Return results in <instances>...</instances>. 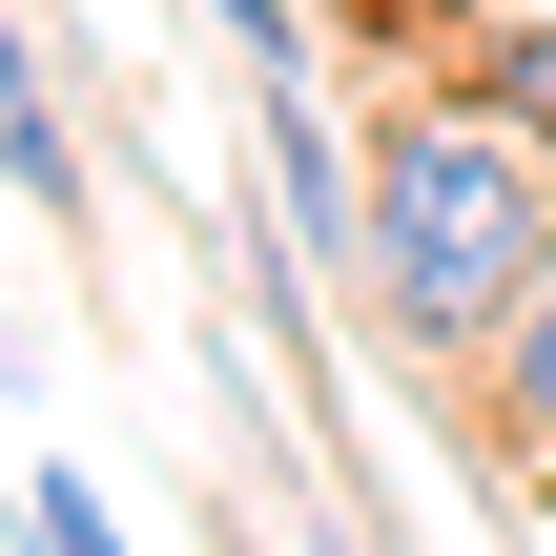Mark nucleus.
<instances>
[{
    "label": "nucleus",
    "mask_w": 556,
    "mask_h": 556,
    "mask_svg": "<svg viewBox=\"0 0 556 556\" xmlns=\"http://www.w3.org/2000/svg\"><path fill=\"white\" fill-rule=\"evenodd\" d=\"M516 248H536V144H516L495 103L413 83V103L371 124V248H351L371 330H392V351H454V371H475V330H495Z\"/></svg>",
    "instance_id": "1"
},
{
    "label": "nucleus",
    "mask_w": 556,
    "mask_h": 556,
    "mask_svg": "<svg viewBox=\"0 0 556 556\" xmlns=\"http://www.w3.org/2000/svg\"><path fill=\"white\" fill-rule=\"evenodd\" d=\"M475 433L516 475H556V206H536V248H516V289H495V330H475Z\"/></svg>",
    "instance_id": "2"
},
{
    "label": "nucleus",
    "mask_w": 556,
    "mask_h": 556,
    "mask_svg": "<svg viewBox=\"0 0 556 556\" xmlns=\"http://www.w3.org/2000/svg\"><path fill=\"white\" fill-rule=\"evenodd\" d=\"M0 186H21L41 227H83V206H103V186H83V124L41 103V41H21V0H0Z\"/></svg>",
    "instance_id": "3"
},
{
    "label": "nucleus",
    "mask_w": 556,
    "mask_h": 556,
    "mask_svg": "<svg viewBox=\"0 0 556 556\" xmlns=\"http://www.w3.org/2000/svg\"><path fill=\"white\" fill-rule=\"evenodd\" d=\"M454 103H495L516 144H556V0H516V21H475V62H454Z\"/></svg>",
    "instance_id": "4"
},
{
    "label": "nucleus",
    "mask_w": 556,
    "mask_h": 556,
    "mask_svg": "<svg viewBox=\"0 0 556 556\" xmlns=\"http://www.w3.org/2000/svg\"><path fill=\"white\" fill-rule=\"evenodd\" d=\"M0 556H124V516H103L83 475H21V536H0Z\"/></svg>",
    "instance_id": "5"
},
{
    "label": "nucleus",
    "mask_w": 556,
    "mask_h": 556,
    "mask_svg": "<svg viewBox=\"0 0 556 556\" xmlns=\"http://www.w3.org/2000/svg\"><path fill=\"white\" fill-rule=\"evenodd\" d=\"M186 21H227V62H248V83H309V21H289V0H186Z\"/></svg>",
    "instance_id": "6"
},
{
    "label": "nucleus",
    "mask_w": 556,
    "mask_h": 556,
    "mask_svg": "<svg viewBox=\"0 0 556 556\" xmlns=\"http://www.w3.org/2000/svg\"><path fill=\"white\" fill-rule=\"evenodd\" d=\"M309 556H371V536H330V516H309Z\"/></svg>",
    "instance_id": "7"
},
{
    "label": "nucleus",
    "mask_w": 556,
    "mask_h": 556,
    "mask_svg": "<svg viewBox=\"0 0 556 556\" xmlns=\"http://www.w3.org/2000/svg\"><path fill=\"white\" fill-rule=\"evenodd\" d=\"M206 556H268V536H206Z\"/></svg>",
    "instance_id": "8"
},
{
    "label": "nucleus",
    "mask_w": 556,
    "mask_h": 556,
    "mask_svg": "<svg viewBox=\"0 0 556 556\" xmlns=\"http://www.w3.org/2000/svg\"><path fill=\"white\" fill-rule=\"evenodd\" d=\"M0 413H21V371H0Z\"/></svg>",
    "instance_id": "9"
}]
</instances>
